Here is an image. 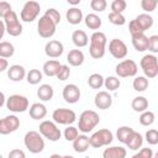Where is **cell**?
Segmentation results:
<instances>
[{"mask_svg": "<svg viewBox=\"0 0 158 158\" xmlns=\"http://www.w3.org/2000/svg\"><path fill=\"white\" fill-rule=\"evenodd\" d=\"M106 43H107L106 35L101 31H95L90 36V44H89V53L91 58L94 59L102 58L106 52Z\"/></svg>", "mask_w": 158, "mask_h": 158, "instance_id": "1", "label": "cell"}, {"mask_svg": "<svg viewBox=\"0 0 158 158\" xmlns=\"http://www.w3.org/2000/svg\"><path fill=\"white\" fill-rule=\"evenodd\" d=\"M100 122V116L96 111L94 110H84L80 115H79V120H78V130L86 135L89 132H91Z\"/></svg>", "mask_w": 158, "mask_h": 158, "instance_id": "2", "label": "cell"}, {"mask_svg": "<svg viewBox=\"0 0 158 158\" xmlns=\"http://www.w3.org/2000/svg\"><path fill=\"white\" fill-rule=\"evenodd\" d=\"M23 144L30 153L37 154L44 149V138L38 131H28L23 137Z\"/></svg>", "mask_w": 158, "mask_h": 158, "instance_id": "3", "label": "cell"}, {"mask_svg": "<svg viewBox=\"0 0 158 158\" xmlns=\"http://www.w3.org/2000/svg\"><path fill=\"white\" fill-rule=\"evenodd\" d=\"M139 65L143 70V77L147 79H153L158 75V58L156 54H144L139 60Z\"/></svg>", "mask_w": 158, "mask_h": 158, "instance_id": "4", "label": "cell"}, {"mask_svg": "<svg viewBox=\"0 0 158 158\" xmlns=\"http://www.w3.org/2000/svg\"><path fill=\"white\" fill-rule=\"evenodd\" d=\"M112 141H114V135L107 128L98 130L89 137V144L93 148H101L104 146H110Z\"/></svg>", "mask_w": 158, "mask_h": 158, "instance_id": "5", "label": "cell"}, {"mask_svg": "<svg viewBox=\"0 0 158 158\" xmlns=\"http://www.w3.org/2000/svg\"><path fill=\"white\" fill-rule=\"evenodd\" d=\"M38 132L43 138H47L51 142H57L62 137V132L58 128L57 123L49 120H44L40 123Z\"/></svg>", "mask_w": 158, "mask_h": 158, "instance_id": "6", "label": "cell"}, {"mask_svg": "<svg viewBox=\"0 0 158 158\" xmlns=\"http://www.w3.org/2000/svg\"><path fill=\"white\" fill-rule=\"evenodd\" d=\"M6 109L14 114H19V112H25L28 109V99L23 95L20 94H14L10 95L6 99Z\"/></svg>", "mask_w": 158, "mask_h": 158, "instance_id": "7", "label": "cell"}, {"mask_svg": "<svg viewBox=\"0 0 158 158\" xmlns=\"http://www.w3.org/2000/svg\"><path fill=\"white\" fill-rule=\"evenodd\" d=\"M4 23H5V30L6 32L12 36V37H17L22 33V23L20 22L19 17H17V14L11 10L5 17H4Z\"/></svg>", "mask_w": 158, "mask_h": 158, "instance_id": "8", "label": "cell"}, {"mask_svg": "<svg viewBox=\"0 0 158 158\" xmlns=\"http://www.w3.org/2000/svg\"><path fill=\"white\" fill-rule=\"evenodd\" d=\"M115 72H116L117 78L136 77L138 72V65L133 59H123L115 67Z\"/></svg>", "mask_w": 158, "mask_h": 158, "instance_id": "9", "label": "cell"}, {"mask_svg": "<svg viewBox=\"0 0 158 158\" xmlns=\"http://www.w3.org/2000/svg\"><path fill=\"white\" fill-rule=\"evenodd\" d=\"M52 118H53V122H56L58 125L69 126L77 121V114L70 109L59 107L52 112Z\"/></svg>", "mask_w": 158, "mask_h": 158, "instance_id": "10", "label": "cell"}, {"mask_svg": "<svg viewBox=\"0 0 158 158\" xmlns=\"http://www.w3.org/2000/svg\"><path fill=\"white\" fill-rule=\"evenodd\" d=\"M40 11H41V5L37 1L30 0L23 4L20 12V19L23 22H33L40 15Z\"/></svg>", "mask_w": 158, "mask_h": 158, "instance_id": "11", "label": "cell"}, {"mask_svg": "<svg viewBox=\"0 0 158 158\" xmlns=\"http://www.w3.org/2000/svg\"><path fill=\"white\" fill-rule=\"evenodd\" d=\"M57 30V25L51 21L47 16H41L37 22V32L42 38H51Z\"/></svg>", "mask_w": 158, "mask_h": 158, "instance_id": "12", "label": "cell"}, {"mask_svg": "<svg viewBox=\"0 0 158 158\" xmlns=\"http://www.w3.org/2000/svg\"><path fill=\"white\" fill-rule=\"evenodd\" d=\"M19 127H20V118L16 115H7L0 118V135L2 136L17 131Z\"/></svg>", "mask_w": 158, "mask_h": 158, "instance_id": "13", "label": "cell"}, {"mask_svg": "<svg viewBox=\"0 0 158 158\" xmlns=\"http://www.w3.org/2000/svg\"><path fill=\"white\" fill-rule=\"evenodd\" d=\"M109 52H110V54L114 58H116V59H123V58H126V56L128 53V49H127L126 43L122 40H120V38H112L109 42Z\"/></svg>", "mask_w": 158, "mask_h": 158, "instance_id": "14", "label": "cell"}, {"mask_svg": "<svg viewBox=\"0 0 158 158\" xmlns=\"http://www.w3.org/2000/svg\"><path fill=\"white\" fill-rule=\"evenodd\" d=\"M62 96H63V99H64L65 102H68V104H75V102L79 101V99L81 96V93H80L79 86H77L75 84H67L63 88Z\"/></svg>", "mask_w": 158, "mask_h": 158, "instance_id": "15", "label": "cell"}, {"mask_svg": "<svg viewBox=\"0 0 158 158\" xmlns=\"http://www.w3.org/2000/svg\"><path fill=\"white\" fill-rule=\"evenodd\" d=\"M64 52V46L57 40H51L44 46V53L49 58H59Z\"/></svg>", "mask_w": 158, "mask_h": 158, "instance_id": "16", "label": "cell"}, {"mask_svg": "<svg viewBox=\"0 0 158 158\" xmlns=\"http://www.w3.org/2000/svg\"><path fill=\"white\" fill-rule=\"evenodd\" d=\"M94 104L100 110H107L112 105V96L106 90L98 91L96 95H95V98H94Z\"/></svg>", "mask_w": 158, "mask_h": 158, "instance_id": "17", "label": "cell"}, {"mask_svg": "<svg viewBox=\"0 0 158 158\" xmlns=\"http://www.w3.org/2000/svg\"><path fill=\"white\" fill-rule=\"evenodd\" d=\"M7 78L11 81H21L26 78V69L23 65L20 64H12L7 68Z\"/></svg>", "mask_w": 158, "mask_h": 158, "instance_id": "18", "label": "cell"}, {"mask_svg": "<svg viewBox=\"0 0 158 158\" xmlns=\"http://www.w3.org/2000/svg\"><path fill=\"white\" fill-rule=\"evenodd\" d=\"M127 151L122 146H111L104 149L102 158H126Z\"/></svg>", "mask_w": 158, "mask_h": 158, "instance_id": "19", "label": "cell"}, {"mask_svg": "<svg viewBox=\"0 0 158 158\" xmlns=\"http://www.w3.org/2000/svg\"><path fill=\"white\" fill-rule=\"evenodd\" d=\"M85 60V56L80 49H70L67 54V62L72 67H80Z\"/></svg>", "mask_w": 158, "mask_h": 158, "instance_id": "20", "label": "cell"}, {"mask_svg": "<svg viewBox=\"0 0 158 158\" xmlns=\"http://www.w3.org/2000/svg\"><path fill=\"white\" fill-rule=\"evenodd\" d=\"M125 144H126L127 148L131 149V151H138V148H142V144H143V136H142L139 132L133 131V132L128 136V138H127V141H126Z\"/></svg>", "mask_w": 158, "mask_h": 158, "instance_id": "21", "label": "cell"}, {"mask_svg": "<svg viewBox=\"0 0 158 158\" xmlns=\"http://www.w3.org/2000/svg\"><path fill=\"white\" fill-rule=\"evenodd\" d=\"M28 114H30L31 118H33V120H42L47 115V107L42 102H35L30 106Z\"/></svg>", "mask_w": 158, "mask_h": 158, "instance_id": "22", "label": "cell"}, {"mask_svg": "<svg viewBox=\"0 0 158 158\" xmlns=\"http://www.w3.org/2000/svg\"><path fill=\"white\" fill-rule=\"evenodd\" d=\"M65 19L70 25H79L84 19L83 11L79 7H69L65 12Z\"/></svg>", "mask_w": 158, "mask_h": 158, "instance_id": "23", "label": "cell"}, {"mask_svg": "<svg viewBox=\"0 0 158 158\" xmlns=\"http://www.w3.org/2000/svg\"><path fill=\"white\" fill-rule=\"evenodd\" d=\"M72 42H73V44L75 47L83 48V47L88 46L89 37H88V35H86L85 31H83V30H75L72 33Z\"/></svg>", "mask_w": 158, "mask_h": 158, "instance_id": "24", "label": "cell"}, {"mask_svg": "<svg viewBox=\"0 0 158 158\" xmlns=\"http://www.w3.org/2000/svg\"><path fill=\"white\" fill-rule=\"evenodd\" d=\"M90 144H89V137L84 133L79 135L74 141H73V149L77 153H84L89 149Z\"/></svg>", "mask_w": 158, "mask_h": 158, "instance_id": "25", "label": "cell"}, {"mask_svg": "<svg viewBox=\"0 0 158 158\" xmlns=\"http://www.w3.org/2000/svg\"><path fill=\"white\" fill-rule=\"evenodd\" d=\"M60 65L62 64L59 63V60L49 59V60L44 62V64L42 67V73L44 75H47V77H56L58 70H59V68H60Z\"/></svg>", "mask_w": 158, "mask_h": 158, "instance_id": "26", "label": "cell"}, {"mask_svg": "<svg viewBox=\"0 0 158 158\" xmlns=\"http://www.w3.org/2000/svg\"><path fill=\"white\" fill-rule=\"evenodd\" d=\"M54 96V90L49 84H41L37 89V98L41 101H49Z\"/></svg>", "mask_w": 158, "mask_h": 158, "instance_id": "27", "label": "cell"}, {"mask_svg": "<svg viewBox=\"0 0 158 158\" xmlns=\"http://www.w3.org/2000/svg\"><path fill=\"white\" fill-rule=\"evenodd\" d=\"M135 21H136V23L139 26V28L143 31V32H146L147 30H149L152 26H153V17L149 15V14H139L138 16H136L135 19H133Z\"/></svg>", "mask_w": 158, "mask_h": 158, "instance_id": "28", "label": "cell"}, {"mask_svg": "<svg viewBox=\"0 0 158 158\" xmlns=\"http://www.w3.org/2000/svg\"><path fill=\"white\" fill-rule=\"evenodd\" d=\"M132 46L137 52H144L148 48V37L144 33L132 36Z\"/></svg>", "mask_w": 158, "mask_h": 158, "instance_id": "29", "label": "cell"}, {"mask_svg": "<svg viewBox=\"0 0 158 158\" xmlns=\"http://www.w3.org/2000/svg\"><path fill=\"white\" fill-rule=\"evenodd\" d=\"M83 20H84L85 26H86L88 28H90V30L98 31V30L101 27V25H102V21H101V19H100V16L96 15L95 12L88 14Z\"/></svg>", "mask_w": 158, "mask_h": 158, "instance_id": "30", "label": "cell"}, {"mask_svg": "<svg viewBox=\"0 0 158 158\" xmlns=\"http://www.w3.org/2000/svg\"><path fill=\"white\" fill-rule=\"evenodd\" d=\"M131 107L136 112H143L148 109V100L144 96H136L131 102Z\"/></svg>", "mask_w": 158, "mask_h": 158, "instance_id": "31", "label": "cell"}, {"mask_svg": "<svg viewBox=\"0 0 158 158\" xmlns=\"http://www.w3.org/2000/svg\"><path fill=\"white\" fill-rule=\"evenodd\" d=\"M43 78V73L40 70V69H30L27 73H26V80L28 84L31 85H37L41 83Z\"/></svg>", "mask_w": 158, "mask_h": 158, "instance_id": "32", "label": "cell"}, {"mask_svg": "<svg viewBox=\"0 0 158 158\" xmlns=\"http://www.w3.org/2000/svg\"><path fill=\"white\" fill-rule=\"evenodd\" d=\"M148 85H149V81L146 77L143 75H138V77H135L133 81H132V86L136 91L138 93H142V91H146L148 89Z\"/></svg>", "mask_w": 158, "mask_h": 158, "instance_id": "33", "label": "cell"}, {"mask_svg": "<svg viewBox=\"0 0 158 158\" xmlns=\"http://www.w3.org/2000/svg\"><path fill=\"white\" fill-rule=\"evenodd\" d=\"M15 53V47L12 43L7 42V41H2L0 42V58H11Z\"/></svg>", "mask_w": 158, "mask_h": 158, "instance_id": "34", "label": "cell"}, {"mask_svg": "<svg viewBox=\"0 0 158 158\" xmlns=\"http://www.w3.org/2000/svg\"><path fill=\"white\" fill-rule=\"evenodd\" d=\"M88 85L91 89H100L104 86V77L99 73H93L88 78Z\"/></svg>", "mask_w": 158, "mask_h": 158, "instance_id": "35", "label": "cell"}, {"mask_svg": "<svg viewBox=\"0 0 158 158\" xmlns=\"http://www.w3.org/2000/svg\"><path fill=\"white\" fill-rule=\"evenodd\" d=\"M120 85H121V81L115 75H110L107 78H104V86L107 89V91H115L120 88Z\"/></svg>", "mask_w": 158, "mask_h": 158, "instance_id": "36", "label": "cell"}, {"mask_svg": "<svg viewBox=\"0 0 158 158\" xmlns=\"http://www.w3.org/2000/svg\"><path fill=\"white\" fill-rule=\"evenodd\" d=\"M138 120H139V123H141L142 126H147V127H148V126H151V125L154 123V121H156V115H154L153 111L146 110V111L141 112Z\"/></svg>", "mask_w": 158, "mask_h": 158, "instance_id": "37", "label": "cell"}, {"mask_svg": "<svg viewBox=\"0 0 158 158\" xmlns=\"http://www.w3.org/2000/svg\"><path fill=\"white\" fill-rule=\"evenodd\" d=\"M135 130L132 128V127H130V126H121V127H118L117 128V131H116V138L121 142V143H126V141H127V138H128V136L133 132Z\"/></svg>", "mask_w": 158, "mask_h": 158, "instance_id": "38", "label": "cell"}, {"mask_svg": "<svg viewBox=\"0 0 158 158\" xmlns=\"http://www.w3.org/2000/svg\"><path fill=\"white\" fill-rule=\"evenodd\" d=\"M63 136H64V138H65L67 141L73 142V141L79 136V130H78V127H75V126H73V125H69V126H67V128L64 130Z\"/></svg>", "mask_w": 158, "mask_h": 158, "instance_id": "39", "label": "cell"}, {"mask_svg": "<svg viewBox=\"0 0 158 158\" xmlns=\"http://www.w3.org/2000/svg\"><path fill=\"white\" fill-rule=\"evenodd\" d=\"M109 21L112 23V25H116V26H122L126 23V17L123 16V14H116V12H110L109 16H107Z\"/></svg>", "mask_w": 158, "mask_h": 158, "instance_id": "40", "label": "cell"}, {"mask_svg": "<svg viewBox=\"0 0 158 158\" xmlns=\"http://www.w3.org/2000/svg\"><path fill=\"white\" fill-rule=\"evenodd\" d=\"M111 12H116V14H122L126 7H127V2L125 0H114L111 2Z\"/></svg>", "mask_w": 158, "mask_h": 158, "instance_id": "41", "label": "cell"}, {"mask_svg": "<svg viewBox=\"0 0 158 158\" xmlns=\"http://www.w3.org/2000/svg\"><path fill=\"white\" fill-rule=\"evenodd\" d=\"M44 16H47L51 21H53L56 25H59V22H60V14H59V11L57 10V9H54V7H49V9H47L46 10V12H44Z\"/></svg>", "mask_w": 158, "mask_h": 158, "instance_id": "42", "label": "cell"}, {"mask_svg": "<svg viewBox=\"0 0 158 158\" xmlns=\"http://www.w3.org/2000/svg\"><path fill=\"white\" fill-rule=\"evenodd\" d=\"M144 138H146V141H147L148 144L156 146V144L158 143V131H157L156 128H149V130L146 132Z\"/></svg>", "mask_w": 158, "mask_h": 158, "instance_id": "43", "label": "cell"}, {"mask_svg": "<svg viewBox=\"0 0 158 158\" xmlns=\"http://www.w3.org/2000/svg\"><path fill=\"white\" fill-rule=\"evenodd\" d=\"M106 6H107L106 0H91L90 1V7L95 12H101V11L106 10Z\"/></svg>", "mask_w": 158, "mask_h": 158, "instance_id": "44", "label": "cell"}, {"mask_svg": "<svg viewBox=\"0 0 158 158\" xmlns=\"http://www.w3.org/2000/svg\"><path fill=\"white\" fill-rule=\"evenodd\" d=\"M69 77H70V68L67 64H62L59 70H58V73H57V75H56V78L58 80L63 81V80H67Z\"/></svg>", "mask_w": 158, "mask_h": 158, "instance_id": "45", "label": "cell"}, {"mask_svg": "<svg viewBox=\"0 0 158 158\" xmlns=\"http://www.w3.org/2000/svg\"><path fill=\"white\" fill-rule=\"evenodd\" d=\"M157 5H158L157 0H142L141 1V7H142V10L146 11V14L154 11Z\"/></svg>", "mask_w": 158, "mask_h": 158, "instance_id": "46", "label": "cell"}, {"mask_svg": "<svg viewBox=\"0 0 158 158\" xmlns=\"http://www.w3.org/2000/svg\"><path fill=\"white\" fill-rule=\"evenodd\" d=\"M148 51L152 52V54L158 53V36L157 35H152L148 37Z\"/></svg>", "mask_w": 158, "mask_h": 158, "instance_id": "47", "label": "cell"}, {"mask_svg": "<svg viewBox=\"0 0 158 158\" xmlns=\"http://www.w3.org/2000/svg\"><path fill=\"white\" fill-rule=\"evenodd\" d=\"M128 31H130V33H131V37H132V36H136V35L144 33V32L139 28V26L136 23L135 20H131V21H130V23H128Z\"/></svg>", "mask_w": 158, "mask_h": 158, "instance_id": "48", "label": "cell"}, {"mask_svg": "<svg viewBox=\"0 0 158 158\" xmlns=\"http://www.w3.org/2000/svg\"><path fill=\"white\" fill-rule=\"evenodd\" d=\"M12 10L10 2L7 1H0V19H4L10 11Z\"/></svg>", "mask_w": 158, "mask_h": 158, "instance_id": "49", "label": "cell"}, {"mask_svg": "<svg viewBox=\"0 0 158 158\" xmlns=\"http://www.w3.org/2000/svg\"><path fill=\"white\" fill-rule=\"evenodd\" d=\"M137 154L139 156V158H154V153H153L152 148H148V147L141 148Z\"/></svg>", "mask_w": 158, "mask_h": 158, "instance_id": "50", "label": "cell"}, {"mask_svg": "<svg viewBox=\"0 0 158 158\" xmlns=\"http://www.w3.org/2000/svg\"><path fill=\"white\" fill-rule=\"evenodd\" d=\"M7 158H26V154L22 149L20 148H14L9 152L7 154Z\"/></svg>", "mask_w": 158, "mask_h": 158, "instance_id": "51", "label": "cell"}, {"mask_svg": "<svg viewBox=\"0 0 158 158\" xmlns=\"http://www.w3.org/2000/svg\"><path fill=\"white\" fill-rule=\"evenodd\" d=\"M7 68H9V62H7V59L0 58V73L7 70Z\"/></svg>", "mask_w": 158, "mask_h": 158, "instance_id": "52", "label": "cell"}, {"mask_svg": "<svg viewBox=\"0 0 158 158\" xmlns=\"http://www.w3.org/2000/svg\"><path fill=\"white\" fill-rule=\"evenodd\" d=\"M5 32H6V30H5V23H4V21L0 19V40H2Z\"/></svg>", "mask_w": 158, "mask_h": 158, "instance_id": "53", "label": "cell"}, {"mask_svg": "<svg viewBox=\"0 0 158 158\" xmlns=\"http://www.w3.org/2000/svg\"><path fill=\"white\" fill-rule=\"evenodd\" d=\"M5 102H6L5 94H4L2 91H0V107H1V106H4V105H5Z\"/></svg>", "mask_w": 158, "mask_h": 158, "instance_id": "54", "label": "cell"}, {"mask_svg": "<svg viewBox=\"0 0 158 158\" xmlns=\"http://www.w3.org/2000/svg\"><path fill=\"white\" fill-rule=\"evenodd\" d=\"M49 158H74L73 156H59V154H57V153H54V154H52V156H49Z\"/></svg>", "mask_w": 158, "mask_h": 158, "instance_id": "55", "label": "cell"}, {"mask_svg": "<svg viewBox=\"0 0 158 158\" xmlns=\"http://www.w3.org/2000/svg\"><path fill=\"white\" fill-rule=\"evenodd\" d=\"M81 0H68V4L72 5V7H77V5L80 4Z\"/></svg>", "mask_w": 158, "mask_h": 158, "instance_id": "56", "label": "cell"}, {"mask_svg": "<svg viewBox=\"0 0 158 158\" xmlns=\"http://www.w3.org/2000/svg\"><path fill=\"white\" fill-rule=\"evenodd\" d=\"M131 158H139V156H138V154H137V153H136V154H133V156H132V157H131Z\"/></svg>", "mask_w": 158, "mask_h": 158, "instance_id": "57", "label": "cell"}]
</instances>
